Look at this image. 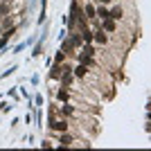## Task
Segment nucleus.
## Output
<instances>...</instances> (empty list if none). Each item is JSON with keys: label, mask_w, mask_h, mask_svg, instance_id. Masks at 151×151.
I'll use <instances>...</instances> for the list:
<instances>
[{"label": "nucleus", "mask_w": 151, "mask_h": 151, "mask_svg": "<svg viewBox=\"0 0 151 151\" xmlns=\"http://www.w3.org/2000/svg\"><path fill=\"white\" fill-rule=\"evenodd\" d=\"M0 23H2V16H0Z\"/></svg>", "instance_id": "nucleus-5"}, {"label": "nucleus", "mask_w": 151, "mask_h": 151, "mask_svg": "<svg viewBox=\"0 0 151 151\" xmlns=\"http://www.w3.org/2000/svg\"><path fill=\"white\" fill-rule=\"evenodd\" d=\"M88 65H86V63H79V65H77L75 68V72H72V77H77V79H83V77L88 75Z\"/></svg>", "instance_id": "nucleus-3"}, {"label": "nucleus", "mask_w": 151, "mask_h": 151, "mask_svg": "<svg viewBox=\"0 0 151 151\" xmlns=\"http://www.w3.org/2000/svg\"><path fill=\"white\" fill-rule=\"evenodd\" d=\"M59 142H61L63 147H72V145H75V135H72V133H68V131H61Z\"/></svg>", "instance_id": "nucleus-1"}, {"label": "nucleus", "mask_w": 151, "mask_h": 151, "mask_svg": "<svg viewBox=\"0 0 151 151\" xmlns=\"http://www.w3.org/2000/svg\"><path fill=\"white\" fill-rule=\"evenodd\" d=\"M57 99L59 101H70V99H72V93H70L65 86H61V88L57 90Z\"/></svg>", "instance_id": "nucleus-2"}, {"label": "nucleus", "mask_w": 151, "mask_h": 151, "mask_svg": "<svg viewBox=\"0 0 151 151\" xmlns=\"http://www.w3.org/2000/svg\"><path fill=\"white\" fill-rule=\"evenodd\" d=\"M63 59H65V52H59V54H57V63H63Z\"/></svg>", "instance_id": "nucleus-4"}]
</instances>
